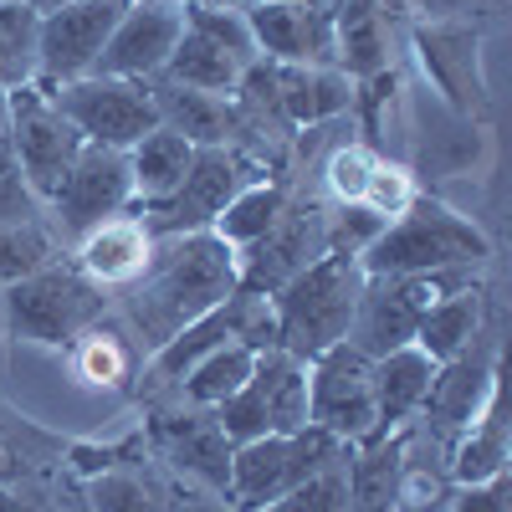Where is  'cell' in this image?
<instances>
[{"instance_id":"20","label":"cell","mask_w":512,"mask_h":512,"mask_svg":"<svg viewBox=\"0 0 512 512\" xmlns=\"http://www.w3.org/2000/svg\"><path fill=\"white\" fill-rule=\"evenodd\" d=\"M159 128H175L180 139H190L195 149H226L236 134V108L221 93H200V88H180V82H154L149 88Z\"/></svg>"},{"instance_id":"9","label":"cell","mask_w":512,"mask_h":512,"mask_svg":"<svg viewBox=\"0 0 512 512\" xmlns=\"http://www.w3.org/2000/svg\"><path fill=\"white\" fill-rule=\"evenodd\" d=\"M308 425L328 431L333 441H369L379 436L374 410V359L354 344H333L308 369Z\"/></svg>"},{"instance_id":"8","label":"cell","mask_w":512,"mask_h":512,"mask_svg":"<svg viewBox=\"0 0 512 512\" xmlns=\"http://www.w3.org/2000/svg\"><path fill=\"white\" fill-rule=\"evenodd\" d=\"M57 103V113L82 134V144H98V149H134L144 134L159 128L154 98L144 82H128V77H72L57 82L47 93Z\"/></svg>"},{"instance_id":"3","label":"cell","mask_w":512,"mask_h":512,"mask_svg":"<svg viewBox=\"0 0 512 512\" xmlns=\"http://www.w3.org/2000/svg\"><path fill=\"white\" fill-rule=\"evenodd\" d=\"M487 256V236L456 216L441 200H415L400 221L379 231V241L359 256L364 277H420V272H456L477 267Z\"/></svg>"},{"instance_id":"18","label":"cell","mask_w":512,"mask_h":512,"mask_svg":"<svg viewBox=\"0 0 512 512\" xmlns=\"http://www.w3.org/2000/svg\"><path fill=\"white\" fill-rule=\"evenodd\" d=\"M492 384H497V354L482 344V338L466 354L436 364V379H431L425 405H420L425 410V425H431V436H441V441L461 436L466 425H472V415L482 410Z\"/></svg>"},{"instance_id":"22","label":"cell","mask_w":512,"mask_h":512,"mask_svg":"<svg viewBox=\"0 0 512 512\" xmlns=\"http://www.w3.org/2000/svg\"><path fill=\"white\" fill-rule=\"evenodd\" d=\"M451 477L461 487H477L492 477H507V420H502V379L487 390L472 425L451 441Z\"/></svg>"},{"instance_id":"2","label":"cell","mask_w":512,"mask_h":512,"mask_svg":"<svg viewBox=\"0 0 512 512\" xmlns=\"http://www.w3.org/2000/svg\"><path fill=\"white\" fill-rule=\"evenodd\" d=\"M359 287H364L359 262L354 256H333V251H323L313 267H303L287 287H277L272 303H277V328H282V354L313 364L323 349L344 344Z\"/></svg>"},{"instance_id":"5","label":"cell","mask_w":512,"mask_h":512,"mask_svg":"<svg viewBox=\"0 0 512 512\" xmlns=\"http://www.w3.org/2000/svg\"><path fill=\"white\" fill-rule=\"evenodd\" d=\"M262 57L251 41L246 16L221 11V6H205V0H190L185 6V26L180 41L164 62V82H180V88H200V93H236L246 67Z\"/></svg>"},{"instance_id":"37","label":"cell","mask_w":512,"mask_h":512,"mask_svg":"<svg viewBox=\"0 0 512 512\" xmlns=\"http://www.w3.org/2000/svg\"><path fill=\"white\" fill-rule=\"evenodd\" d=\"M52 262V241L41 236L31 221H11L0 226V282H16V277H31L36 267Z\"/></svg>"},{"instance_id":"39","label":"cell","mask_w":512,"mask_h":512,"mask_svg":"<svg viewBox=\"0 0 512 512\" xmlns=\"http://www.w3.org/2000/svg\"><path fill=\"white\" fill-rule=\"evenodd\" d=\"M374 154L364 149V144H338L333 154H328V164H323V180H328V195L338 200V205H359V195H364V185H369V175H374Z\"/></svg>"},{"instance_id":"46","label":"cell","mask_w":512,"mask_h":512,"mask_svg":"<svg viewBox=\"0 0 512 512\" xmlns=\"http://www.w3.org/2000/svg\"><path fill=\"white\" fill-rule=\"evenodd\" d=\"M185 512H216V507H210V502H185Z\"/></svg>"},{"instance_id":"23","label":"cell","mask_w":512,"mask_h":512,"mask_svg":"<svg viewBox=\"0 0 512 512\" xmlns=\"http://www.w3.org/2000/svg\"><path fill=\"white\" fill-rule=\"evenodd\" d=\"M246 384L256 390V400H262L272 436L308 431V364L303 359L267 349V354H256V369H251Z\"/></svg>"},{"instance_id":"41","label":"cell","mask_w":512,"mask_h":512,"mask_svg":"<svg viewBox=\"0 0 512 512\" xmlns=\"http://www.w3.org/2000/svg\"><path fill=\"white\" fill-rule=\"evenodd\" d=\"M384 226H390V221H379L374 210H364V205H344V210H338V216L328 221L323 241H328L333 256H354V262H359V256L379 241Z\"/></svg>"},{"instance_id":"17","label":"cell","mask_w":512,"mask_h":512,"mask_svg":"<svg viewBox=\"0 0 512 512\" xmlns=\"http://www.w3.org/2000/svg\"><path fill=\"white\" fill-rule=\"evenodd\" d=\"M256 52H267L277 67H333V16L328 6L303 0H262L246 11Z\"/></svg>"},{"instance_id":"32","label":"cell","mask_w":512,"mask_h":512,"mask_svg":"<svg viewBox=\"0 0 512 512\" xmlns=\"http://www.w3.org/2000/svg\"><path fill=\"white\" fill-rule=\"evenodd\" d=\"M226 313L216 308V313H205L200 323H190V328H180L175 338H169L164 349H154V359H149V374L159 379V384H180L210 349H221L226 344Z\"/></svg>"},{"instance_id":"31","label":"cell","mask_w":512,"mask_h":512,"mask_svg":"<svg viewBox=\"0 0 512 512\" xmlns=\"http://www.w3.org/2000/svg\"><path fill=\"white\" fill-rule=\"evenodd\" d=\"M282 205H287V195L277 185H246V190L231 195V205L221 210V216L210 221V231H216L226 246L246 251L251 241H262L272 231V221L282 216Z\"/></svg>"},{"instance_id":"44","label":"cell","mask_w":512,"mask_h":512,"mask_svg":"<svg viewBox=\"0 0 512 512\" xmlns=\"http://www.w3.org/2000/svg\"><path fill=\"white\" fill-rule=\"evenodd\" d=\"M451 512H507V477L461 487V497L451 502Z\"/></svg>"},{"instance_id":"4","label":"cell","mask_w":512,"mask_h":512,"mask_svg":"<svg viewBox=\"0 0 512 512\" xmlns=\"http://www.w3.org/2000/svg\"><path fill=\"white\" fill-rule=\"evenodd\" d=\"M6 323L16 338L26 344H47V349H67L77 344L88 328H98L103 318V287L82 272V267H62V262H47L36 267L31 277H16L6 282Z\"/></svg>"},{"instance_id":"11","label":"cell","mask_w":512,"mask_h":512,"mask_svg":"<svg viewBox=\"0 0 512 512\" xmlns=\"http://www.w3.org/2000/svg\"><path fill=\"white\" fill-rule=\"evenodd\" d=\"M123 11H128V0H67V6L47 11L36 26L41 77H47L52 88L57 82H72V77H88Z\"/></svg>"},{"instance_id":"15","label":"cell","mask_w":512,"mask_h":512,"mask_svg":"<svg viewBox=\"0 0 512 512\" xmlns=\"http://www.w3.org/2000/svg\"><path fill=\"white\" fill-rule=\"evenodd\" d=\"M328 221L318 216L313 205H282V216L272 221V231L262 241H251L246 256H241V287L246 292H277L287 287L303 267H313L318 256L328 251L323 241Z\"/></svg>"},{"instance_id":"40","label":"cell","mask_w":512,"mask_h":512,"mask_svg":"<svg viewBox=\"0 0 512 512\" xmlns=\"http://www.w3.org/2000/svg\"><path fill=\"white\" fill-rule=\"evenodd\" d=\"M216 425H221V436L231 441V446H246V441H262V436H272V425H267V410H262V400H256V390L251 384H241L236 395H226L216 410Z\"/></svg>"},{"instance_id":"43","label":"cell","mask_w":512,"mask_h":512,"mask_svg":"<svg viewBox=\"0 0 512 512\" xmlns=\"http://www.w3.org/2000/svg\"><path fill=\"white\" fill-rule=\"evenodd\" d=\"M425 21H472V16H502L507 0H405Z\"/></svg>"},{"instance_id":"12","label":"cell","mask_w":512,"mask_h":512,"mask_svg":"<svg viewBox=\"0 0 512 512\" xmlns=\"http://www.w3.org/2000/svg\"><path fill=\"white\" fill-rule=\"evenodd\" d=\"M134 200V180H128V154L123 149H98L82 144V154L72 159V169L62 175L52 205H57V226L62 236L82 241L93 226L113 221L118 210Z\"/></svg>"},{"instance_id":"10","label":"cell","mask_w":512,"mask_h":512,"mask_svg":"<svg viewBox=\"0 0 512 512\" xmlns=\"http://www.w3.org/2000/svg\"><path fill=\"white\" fill-rule=\"evenodd\" d=\"M11 144H16V169H21L26 190L47 195V200L57 195L62 175L82 154V134L57 113V103L41 88L11 93Z\"/></svg>"},{"instance_id":"36","label":"cell","mask_w":512,"mask_h":512,"mask_svg":"<svg viewBox=\"0 0 512 512\" xmlns=\"http://www.w3.org/2000/svg\"><path fill=\"white\" fill-rule=\"evenodd\" d=\"M36 26V6L0 0V77H26V67L36 62Z\"/></svg>"},{"instance_id":"19","label":"cell","mask_w":512,"mask_h":512,"mask_svg":"<svg viewBox=\"0 0 512 512\" xmlns=\"http://www.w3.org/2000/svg\"><path fill=\"white\" fill-rule=\"evenodd\" d=\"M154 446L169 466H180L185 477L205 482L210 492H226L231 487V441L221 436L216 415L195 410H169L154 420Z\"/></svg>"},{"instance_id":"13","label":"cell","mask_w":512,"mask_h":512,"mask_svg":"<svg viewBox=\"0 0 512 512\" xmlns=\"http://www.w3.org/2000/svg\"><path fill=\"white\" fill-rule=\"evenodd\" d=\"M185 26L180 0H128L118 16L103 57L93 62V77H128V82H154L169 62Z\"/></svg>"},{"instance_id":"16","label":"cell","mask_w":512,"mask_h":512,"mask_svg":"<svg viewBox=\"0 0 512 512\" xmlns=\"http://www.w3.org/2000/svg\"><path fill=\"white\" fill-rule=\"evenodd\" d=\"M415 57L425 67V77L436 82V93L456 108L472 113L482 108V36L472 21H425L415 26Z\"/></svg>"},{"instance_id":"47","label":"cell","mask_w":512,"mask_h":512,"mask_svg":"<svg viewBox=\"0 0 512 512\" xmlns=\"http://www.w3.org/2000/svg\"><path fill=\"white\" fill-rule=\"evenodd\" d=\"M303 6H328V0H303Z\"/></svg>"},{"instance_id":"27","label":"cell","mask_w":512,"mask_h":512,"mask_svg":"<svg viewBox=\"0 0 512 512\" xmlns=\"http://www.w3.org/2000/svg\"><path fill=\"white\" fill-rule=\"evenodd\" d=\"M190 164H195V144L180 139L175 128H154L128 149V180H134V195L144 205H159L185 185Z\"/></svg>"},{"instance_id":"38","label":"cell","mask_w":512,"mask_h":512,"mask_svg":"<svg viewBox=\"0 0 512 512\" xmlns=\"http://www.w3.org/2000/svg\"><path fill=\"white\" fill-rule=\"evenodd\" d=\"M415 200L420 195H415V180H410L405 164H374V175H369V185L359 195V205L374 210L379 221H400Z\"/></svg>"},{"instance_id":"6","label":"cell","mask_w":512,"mask_h":512,"mask_svg":"<svg viewBox=\"0 0 512 512\" xmlns=\"http://www.w3.org/2000/svg\"><path fill=\"white\" fill-rule=\"evenodd\" d=\"M349 441H333L328 431L308 425V431H292V436H262V441H246V446H231V507L236 512H262L272 507L277 497H287L292 487H303L313 472L333 456H344Z\"/></svg>"},{"instance_id":"33","label":"cell","mask_w":512,"mask_h":512,"mask_svg":"<svg viewBox=\"0 0 512 512\" xmlns=\"http://www.w3.org/2000/svg\"><path fill=\"white\" fill-rule=\"evenodd\" d=\"M226 333H231V344H246L251 354H267V349H282V328H277V303L267 292H246L236 287L226 303Z\"/></svg>"},{"instance_id":"42","label":"cell","mask_w":512,"mask_h":512,"mask_svg":"<svg viewBox=\"0 0 512 512\" xmlns=\"http://www.w3.org/2000/svg\"><path fill=\"white\" fill-rule=\"evenodd\" d=\"M93 507L98 512H169L154 487H144L139 477H123V472H108L93 482Z\"/></svg>"},{"instance_id":"24","label":"cell","mask_w":512,"mask_h":512,"mask_svg":"<svg viewBox=\"0 0 512 512\" xmlns=\"http://www.w3.org/2000/svg\"><path fill=\"white\" fill-rule=\"evenodd\" d=\"M436 379V359L405 344L395 354L374 359V410H379V436L395 431V425H405L420 405H425V390H431Z\"/></svg>"},{"instance_id":"28","label":"cell","mask_w":512,"mask_h":512,"mask_svg":"<svg viewBox=\"0 0 512 512\" xmlns=\"http://www.w3.org/2000/svg\"><path fill=\"white\" fill-rule=\"evenodd\" d=\"M349 512H395L400 502V472H405V441L369 436L364 456L349 451Z\"/></svg>"},{"instance_id":"7","label":"cell","mask_w":512,"mask_h":512,"mask_svg":"<svg viewBox=\"0 0 512 512\" xmlns=\"http://www.w3.org/2000/svg\"><path fill=\"white\" fill-rule=\"evenodd\" d=\"M472 282V267H456V272H420V277H364L359 287V303H354V323L349 338L364 359H384L405 344H415V323L420 313L441 303L446 292Z\"/></svg>"},{"instance_id":"30","label":"cell","mask_w":512,"mask_h":512,"mask_svg":"<svg viewBox=\"0 0 512 512\" xmlns=\"http://www.w3.org/2000/svg\"><path fill=\"white\" fill-rule=\"evenodd\" d=\"M251 369H256V354L246 349V344H226L221 349H210L185 379H180V395L190 400V405H200V410H216L226 395H236L241 384L251 379Z\"/></svg>"},{"instance_id":"34","label":"cell","mask_w":512,"mask_h":512,"mask_svg":"<svg viewBox=\"0 0 512 512\" xmlns=\"http://www.w3.org/2000/svg\"><path fill=\"white\" fill-rule=\"evenodd\" d=\"M262 512H349V451L333 456L323 472H313L303 487H292Z\"/></svg>"},{"instance_id":"25","label":"cell","mask_w":512,"mask_h":512,"mask_svg":"<svg viewBox=\"0 0 512 512\" xmlns=\"http://www.w3.org/2000/svg\"><path fill=\"white\" fill-rule=\"evenodd\" d=\"M272 103L287 123H323L354 103V88L333 67H272Z\"/></svg>"},{"instance_id":"26","label":"cell","mask_w":512,"mask_h":512,"mask_svg":"<svg viewBox=\"0 0 512 512\" xmlns=\"http://www.w3.org/2000/svg\"><path fill=\"white\" fill-rule=\"evenodd\" d=\"M477 338H482V287L477 282L446 292L441 303H431L415 323V349H425L436 364L466 354Z\"/></svg>"},{"instance_id":"14","label":"cell","mask_w":512,"mask_h":512,"mask_svg":"<svg viewBox=\"0 0 512 512\" xmlns=\"http://www.w3.org/2000/svg\"><path fill=\"white\" fill-rule=\"evenodd\" d=\"M246 190V175H241V159L231 149H195V164H190V175L185 185L149 205V216H144V231L154 241L164 236H185V231H210V221L221 216V210L231 205V195Z\"/></svg>"},{"instance_id":"35","label":"cell","mask_w":512,"mask_h":512,"mask_svg":"<svg viewBox=\"0 0 512 512\" xmlns=\"http://www.w3.org/2000/svg\"><path fill=\"white\" fill-rule=\"evenodd\" d=\"M128 369H134V354H128V344L118 333L108 328H88L77 338V374L98 384V390H113V384L128 379Z\"/></svg>"},{"instance_id":"1","label":"cell","mask_w":512,"mask_h":512,"mask_svg":"<svg viewBox=\"0 0 512 512\" xmlns=\"http://www.w3.org/2000/svg\"><path fill=\"white\" fill-rule=\"evenodd\" d=\"M236 287H241V251L226 246L216 231L164 236L149 251V267L128 282V323L154 354L180 328L216 313Z\"/></svg>"},{"instance_id":"29","label":"cell","mask_w":512,"mask_h":512,"mask_svg":"<svg viewBox=\"0 0 512 512\" xmlns=\"http://www.w3.org/2000/svg\"><path fill=\"white\" fill-rule=\"evenodd\" d=\"M333 62L344 77H379L390 52H384V26L374 0H344V11L333 16Z\"/></svg>"},{"instance_id":"45","label":"cell","mask_w":512,"mask_h":512,"mask_svg":"<svg viewBox=\"0 0 512 512\" xmlns=\"http://www.w3.org/2000/svg\"><path fill=\"white\" fill-rule=\"evenodd\" d=\"M0 512H36L26 497H16V492H6V487H0Z\"/></svg>"},{"instance_id":"21","label":"cell","mask_w":512,"mask_h":512,"mask_svg":"<svg viewBox=\"0 0 512 512\" xmlns=\"http://www.w3.org/2000/svg\"><path fill=\"white\" fill-rule=\"evenodd\" d=\"M149 251H154V236L144 231V221L113 216V221L93 226L88 236L77 241V267L88 272L98 287H108V282H134V277L149 267Z\"/></svg>"}]
</instances>
